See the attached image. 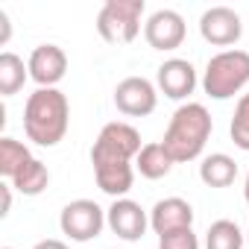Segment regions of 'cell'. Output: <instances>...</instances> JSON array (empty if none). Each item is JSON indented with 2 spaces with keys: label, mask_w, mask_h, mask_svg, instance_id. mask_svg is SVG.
Instances as JSON below:
<instances>
[{
  "label": "cell",
  "mask_w": 249,
  "mask_h": 249,
  "mask_svg": "<svg viewBox=\"0 0 249 249\" xmlns=\"http://www.w3.org/2000/svg\"><path fill=\"white\" fill-rule=\"evenodd\" d=\"M211 129H214V123H211L208 108L202 103H185L173 111L161 144L176 164H185V161H194L202 156V150L211 138Z\"/></svg>",
  "instance_id": "2"
},
{
  "label": "cell",
  "mask_w": 249,
  "mask_h": 249,
  "mask_svg": "<svg viewBox=\"0 0 249 249\" xmlns=\"http://www.w3.org/2000/svg\"><path fill=\"white\" fill-rule=\"evenodd\" d=\"M229 135H231L234 147H240V150L249 153V94H243L237 100V106H234V117H231Z\"/></svg>",
  "instance_id": "21"
},
{
  "label": "cell",
  "mask_w": 249,
  "mask_h": 249,
  "mask_svg": "<svg viewBox=\"0 0 249 249\" xmlns=\"http://www.w3.org/2000/svg\"><path fill=\"white\" fill-rule=\"evenodd\" d=\"M144 0H106L97 15V33L108 44H132L141 33Z\"/></svg>",
  "instance_id": "4"
},
{
  "label": "cell",
  "mask_w": 249,
  "mask_h": 249,
  "mask_svg": "<svg viewBox=\"0 0 249 249\" xmlns=\"http://www.w3.org/2000/svg\"><path fill=\"white\" fill-rule=\"evenodd\" d=\"M199 179L208 185V188H229L234 179H237V164L231 156L226 153H211L202 159L199 164Z\"/></svg>",
  "instance_id": "15"
},
{
  "label": "cell",
  "mask_w": 249,
  "mask_h": 249,
  "mask_svg": "<svg viewBox=\"0 0 249 249\" xmlns=\"http://www.w3.org/2000/svg\"><path fill=\"white\" fill-rule=\"evenodd\" d=\"M59 226L62 231L76 240V243H88L94 240L103 226H106V211L94 202V199H73L62 208V217H59Z\"/></svg>",
  "instance_id": "6"
},
{
  "label": "cell",
  "mask_w": 249,
  "mask_h": 249,
  "mask_svg": "<svg viewBox=\"0 0 249 249\" xmlns=\"http://www.w3.org/2000/svg\"><path fill=\"white\" fill-rule=\"evenodd\" d=\"M33 161V156H30V150H27V144H21V141H15V138H0V176L3 179H15L27 164Z\"/></svg>",
  "instance_id": "18"
},
{
  "label": "cell",
  "mask_w": 249,
  "mask_h": 249,
  "mask_svg": "<svg viewBox=\"0 0 249 249\" xmlns=\"http://www.w3.org/2000/svg\"><path fill=\"white\" fill-rule=\"evenodd\" d=\"M27 76H30V68L24 65L21 56H15V53H9V50L0 53V94H3V97L18 94V91L24 88Z\"/></svg>",
  "instance_id": "17"
},
{
  "label": "cell",
  "mask_w": 249,
  "mask_h": 249,
  "mask_svg": "<svg viewBox=\"0 0 249 249\" xmlns=\"http://www.w3.org/2000/svg\"><path fill=\"white\" fill-rule=\"evenodd\" d=\"M0 188H3V211H0V217H6L12 208V185H0Z\"/></svg>",
  "instance_id": "25"
},
{
  "label": "cell",
  "mask_w": 249,
  "mask_h": 249,
  "mask_svg": "<svg viewBox=\"0 0 249 249\" xmlns=\"http://www.w3.org/2000/svg\"><path fill=\"white\" fill-rule=\"evenodd\" d=\"M185 33H188L185 18L179 12H173V9H159L144 24V36H147V44L153 50H176V47H182Z\"/></svg>",
  "instance_id": "10"
},
{
  "label": "cell",
  "mask_w": 249,
  "mask_h": 249,
  "mask_svg": "<svg viewBox=\"0 0 249 249\" xmlns=\"http://www.w3.org/2000/svg\"><path fill=\"white\" fill-rule=\"evenodd\" d=\"M159 91L170 100H185L196 88V71L188 59H167L156 73Z\"/></svg>",
  "instance_id": "12"
},
{
  "label": "cell",
  "mask_w": 249,
  "mask_h": 249,
  "mask_svg": "<svg viewBox=\"0 0 249 249\" xmlns=\"http://www.w3.org/2000/svg\"><path fill=\"white\" fill-rule=\"evenodd\" d=\"M246 246H249V231H246Z\"/></svg>",
  "instance_id": "27"
},
{
  "label": "cell",
  "mask_w": 249,
  "mask_h": 249,
  "mask_svg": "<svg viewBox=\"0 0 249 249\" xmlns=\"http://www.w3.org/2000/svg\"><path fill=\"white\" fill-rule=\"evenodd\" d=\"M3 249H15V246H3Z\"/></svg>",
  "instance_id": "28"
},
{
  "label": "cell",
  "mask_w": 249,
  "mask_h": 249,
  "mask_svg": "<svg viewBox=\"0 0 249 249\" xmlns=\"http://www.w3.org/2000/svg\"><path fill=\"white\" fill-rule=\"evenodd\" d=\"M18 194H24V196H38L47 185H50V170L44 167V161H38V159H33L12 182H9Z\"/></svg>",
  "instance_id": "19"
},
{
  "label": "cell",
  "mask_w": 249,
  "mask_h": 249,
  "mask_svg": "<svg viewBox=\"0 0 249 249\" xmlns=\"http://www.w3.org/2000/svg\"><path fill=\"white\" fill-rule=\"evenodd\" d=\"M150 226H153V231L159 237L167 234V231H176V229H191L194 226V208L182 196L159 199L153 205V211H150Z\"/></svg>",
  "instance_id": "13"
},
{
  "label": "cell",
  "mask_w": 249,
  "mask_h": 249,
  "mask_svg": "<svg viewBox=\"0 0 249 249\" xmlns=\"http://www.w3.org/2000/svg\"><path fill=\"white\" fill-rule=\"evenodd\" d=\"M243 196H246V202H249V173H246V185H243Z\"/></svg>",
  "instance_id": "26"
},
{
  "label": "cell",
  "mask_w": 249,
  "mask_h": 249,
  "mask_svg": "<svg viewBox=\"0 0 249 249\" xmlns=\"http://www.w3.org/2000/svg\"><path fill=\"white\" fill-rule=\"evenodd\" d=\"M249 82V53L246 50H223L208 59L202 73V91L211 100H229Z\"/></svg>",
  "instance_id": "3"
},
{
  "label": "cell",
  "mask_w": 249,
  "mask_h": 249,
  "mask_svg": "<svg viewBox=\"0 0 249 249\" xmlns=\"http://www.w3.org/2000/svg\"><path fill=\"white\" fill-rule=\"evenodd\" d=\"M141 135L135 126L123 120H111L100 129L94 147H91V164H108V161H132L141 153Z\"/></svg>",
  "instance_id": "5"
},
{
  "label": "cell",
  "mask_w": 249,
  "mask_h": 249,
  "mask_svg": "<svg viewBox=\"0 0 249 249\" xmlns=\"http://www.w3.org/2000/svg\"><path fill=\"white\" fill-rule=\"evenodd\" d=\"M94 179H97V185H100L103 194H108V196H114V199H123V196L132 191L135 170H132V161L94 164Z\"/></svg>",
  "instance_id": "14"
},
{
  "label": "cell",
  "mask_w": 249,
  "mask_h": 249,
  "mask_svg": "<svg viewBox=\"0 0 249 249\" xmlns=\"http://www.w3.org/2000/svg\"><path fill=\"white\" fill-rule=\"evenodd\" d=\"M159 249H199V237L194 234V226L176 229V231H167L159 237Z\"/></svg>",
  "instance_id": "22"
},
{
  "label": "cell",
  "mask_w": 249,
  "mask_h": 249,
  "mask_svg": "<svg viewBox=\"0 0 249 249\" xmlns=\"http://www.w3.org/2000/svg\"><path fill=\"white\" fill-rule=\"evenodd\" d=\"M106 223H108V229L120 237V240H129V243H135V240H141L144 237V231H147V226H150V217H147V211L135 202V199H114L111 202V208L106 211Z\"/></svg>",
  "instance_id": "9"
},
{
  "label": "cell",
  "mask_w": 249,
  "mask_h": 249,
  "mask_svg": "<svg viewBox=\"0 0 249 249\" xmlns=\"http://www.w3.org/2000/svg\"><path fill=\"white\" fill-rule=\"evenodd\" d=\"M30 76L38 82V88H56V82L65 79L68 71V53L59 44H38L30 53Z\"/></svg>",
  "instance_id": "11"
},
{
  "label": "cell",
  "mask_w": 249,
  "mask_h": 249,
  "mask_svg": "<svg viewBox=\"0 0 249 249\" xmlns=\"http://www.w3.org/2000/svg\"><path fill=\"white\" fill-rule=\"evenodd\" d=\"M114 106L117 111L129 114V117H147L159 106V91L144 76H126L114 88Z\"/></svg>",
  "instance_id": "7"
},
{
  "label": "cell",
  "mask_w": 249,
  "mask_h": 249,
  "mask_svg": "<svg viewBox=\"0 0 249 249\" xmlns=\"http://www.w3.org/2000/svg\"><path fill=\"white\" fill-rule=\"evenodd\" d=\"M199 33L208 44L214 47H229V44H237L240 36H243V24H240V15L229 6H211L202 12L199 18Z\"/></svg>",
  "instance_id": "8"
},
{
  "label": "cell",
  "mask_w": 249,
  "mask_h": 249,
  "mask_svg": "<svg viewBox=\"0 0 249 249\" xmlns=\"http://www.w3.org/2000/svg\"><path fill=\"white\" fill-rule=\"evenodd\" d=\"M9 33H12V27H9V15L0 9V44H6V41H9Z\"/></svg>",
  "instance_id": "23"
},
{
  "label": "cell",
  "mask_w": 249,
  "mask_h": 249,
  "mask_svg": "<svg viewBox=\"0 0 249 249\" xmlns=\"http://www.w3.org/2000/svg\"><path fill=\"white\" fill-rule=\"evenodd\" d=\"M33 249H71L65 240H56V237H47V240H38Z\"/></svg>",
  "instance_id": "24"
},
{
  "label": "cell",
  "mask_w": 249,
  "mask_h": 249,
  "mask_svg": "<svg viewBox=\"0 0 249 249\" xmlns=\"http://www.w3.org/2000/svg\"><path fill=\"white\" fill-rule=\"evenodd\" d=\"M205 249H243V231L231 220H217L208 226Z\"/></svg>",
  "instance_id": "20"
},
{
  "label": "cell",
  "mask_w": 249,
  "mask_h": 249,
  "mask_svg": "<svg viewBox=\"0 0 249 249\" xmlns=\"http://www.w3.org/2000/svg\"><path fill=\"white\" fill-rule=\"evenodd\" d=\"M71 123L68 97L59 88H38L24 106V132L38 147H56Z\"/></svg>",
  "instance_id": "1"
},
{
  "label": "cell",
  "mask_w": 249,
  "mask_h": 249,
  "mask_svg": "<svg viewBox=\"0 0 249 249\" xmlns=\"http://www.w3.org/2000/svg\"><path fill=\"white\" fill-rule=\"evenodd\" d=\"M173 159H170V153L164 150V144L161 141H153V144H144V150L138 153V159H135V167H138V173L144 176V179H164L170 170H173Z\"/></svg>",
  "instance_id": "16"
}]
</instances>
